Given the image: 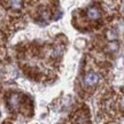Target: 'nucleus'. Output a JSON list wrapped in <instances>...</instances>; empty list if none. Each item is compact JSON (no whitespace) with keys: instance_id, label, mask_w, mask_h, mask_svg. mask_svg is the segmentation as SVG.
Wrapping results in <instances>:
<instances>
[{"instance_id":"obj_1","label":"nucleus","mask_w":124,"mask_h":124,"mask_svg":"<svg viewBox=\"0 0 124 124\" xmlns=\"http://www.w3.org/2000/svg\"><path fill=\"white\" fill-rule=\"evenodd\" d=\"M99 79H100V77H99V75H98L97 72L90 71V72H87L84 77V85L87 86V87L93 86V85H95L98 82H99Z\"/></svg>"},{"instance_id":"obj_2","label":"nucleus","mask_w":124,"mask_h":124,"mask_svg":"<svg viewBox=\"0 0 124 124\" xmlns=\"http://www.w3.org/2000/svg\"><path fill=\"white\" fill-rule=\"evenodd\" d=\"M86 16L89 20L91 21H97L101 17V13H100V9L98 7H90L86 10Z\"/></svg>"},{"instance_id":"obj_3","label":"nucleus","mask_w":124,"mask_h":124,"mask_svg":"<svg viewBox=\"0 0 124 124\" xmlns=\"http://www.w3.org/2000/svg\"><path fill=\"white\" fill-rule=\"evenodd\" d=\"M20 101H21V98L18 94H13L9 98V105L12 107H17L20 105Z\"/></svg>"},{"instance_id":"obj_4","label":"nucleus","mask_w":124,"mask_h":124,"mask_svg":"<svg viewBox=\"0 0 124 124\" xmlns=\"http://www.w3.org/2000/svg\"><path fill=\"white\" fill-rule=\"evenodd\" d=\"M107 37H108V39L109 40H115L117 39V33H116L115 30H109L108 32H107Z\"/></svg>"},{"instance_id":"obj_5","label":"nucleus","mask_w":124,"mask_h":124,"mask_svg":"<svg viewBox=\"0 0 124 124\" xmlns=\"http://www.w3.org/2000/svg\"><path fill=\"white\" fill-rule=\"evenodd\" d=\"M9 4L13 5L14 8H21V7H22V5H23V2L22 1H10Z\"/></svg>"}]
</instances>
